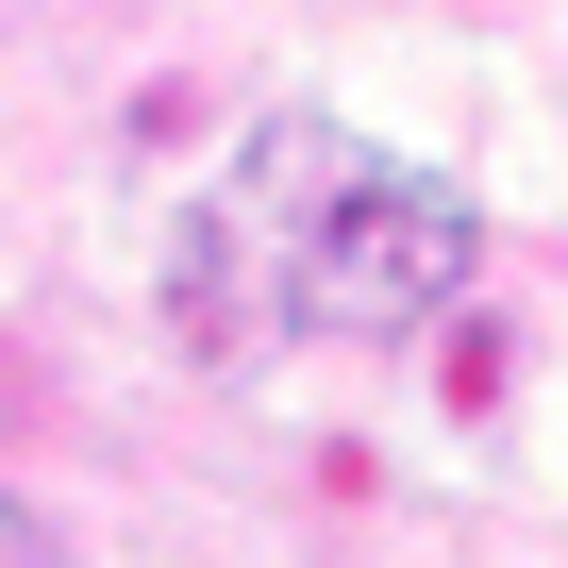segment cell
Returning <instances> with one entry per match:
<instances>
[{"label":"cell","instance_id":"cell-1","mask_svg":"<svg viewBox=\"0 0 568 568\" xmlns=\"http://www.w3.org/2000/svg\"><path fill=\"white\" fill-rule=\"evenodd\" d=\"M452 284H468V201L352 118H267L168 251V302L201 352H318V335L368 352L452 318Z\"/></svg>","mask_w":568,"mask_h":568}]
</instances>
